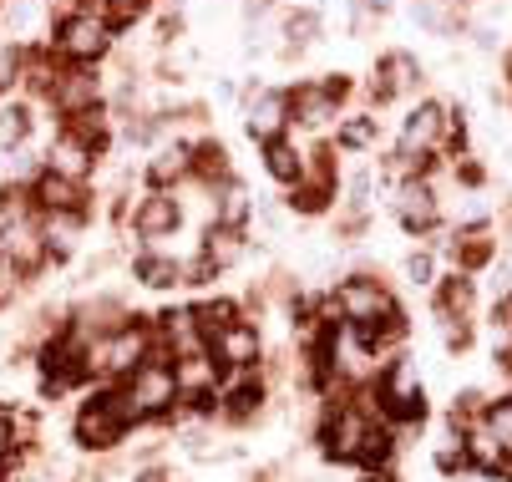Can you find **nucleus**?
Masks as SVG:
<instances>
[{"label":"nucleus","mask_w":512,"mask_h":482,"mask_svg":"<svg viewBox=\"0 0 512 482\" xmlns=\"http://www.w3.org/2000/svg\"><path fill=\"white\" fill-rule=\"evenodd\" d=\"M127 427H132V411H127V396H122V391L102 396L97 406H87L82 417H77V437H82L87 447H112Z\"/></svg>","instance_id":"3"},{"label":"nucleus","mask_w":512,"mask_h":482,"mask_svg":"<svg viewBox=\"0 0 512 482\" xmlns=\"http://www.w3.org/2000/svg\"><path fill=\"white\" fill-rule=\"evenodd\" d=\"M492 259V244L487 239H467V244H457V264H467V269H482Z\"/></svg>","instance_id":"31"},{"label":"nucleus","mask_w":512,"mask_h":482,"mask_svg":"<svg viewBox=\"0 0 512 482\" xmlns=\"http://www.w3.org/2000/svg\"><path fill=\"white\" fill-rule=\"evenodd\" d=\"M122 396H127L132 422H137V417H153V411H168V406L178 401V376H173L163 361H148V366L132 371V386H127Z\"/></svg>","instance_id":"1"},{"label":"nucleus","mask_w":512,"mask_h":482,"mask_svg":"<svg viewBox=\"0 0 512 482\" xmlns=\"http://www.w3.org/2000/svg\"><path fill=\"white\" fill-rule=\"evenodd\" d=\"M315 26H320V21L305 11V16H289V26H284V31L295 36V41H310V36H315Z\"/></svg>","instance_id":"33"},{"label":"nucleus","mask_w":512,"mask_h":482,"mask_svg":"<svg viewBox=\"0 0 512 482\" xmlns=\"http://www.w3.org/2000/svg\"><path fill=\"white\" fill-rule=\"evenodd\" d=\"M365 482H386V477H376V472H371V477H365Z\"/></svg>","instance_id":"42"},{"label":"nucleus","mask_w":512,"mask_h":482,"mask_svg":"<svg viewBox=\"0 0 512 482\" xmlns=\"http://www.w3.org/2000/svg\"><path fill=\"white\" fill-rule=\"evenodd\" d=\"M452 127V112L447 107H436V102H421L411 117H406V127H401V148H396V158L401 163H426V153L442 143V132Z\"/></svg>","instance_id":"2"},{"label":"nucleus","mask_w":512,"mask_h":482,"mask_svg":"<svg viewBox=\"0 0 512 482\" xmlns=\"http://www.w3.org/2000/svg\"><path fill=\"white\" fill-rule=\"evenodd\" d=\"M386 457H391V437L371 427V432H365V442H360V457H355V462H365V467H376V462H386Z\"/></svg>","instance_id":"28"},{"label":"nucleus","mask_w":512,"mask_h":482,"mask_svg":"<svg viewBox=\"0 0 512 482\" xmlns=\"http://www.w3.org/2000/svg\"><path fill=\"white\" fill-rule=\"evenodd\" d=\"M77 224H82V214H46V229H41L46 249L66 254V249H71V239H77Z\"/></svg>","instance_id":"22"},{"label":"nucleus","mask_w":512,"mask_h":482,"mask_svg":"<svg viewBox=\"0 0 512 482\" xmlns=\"http://www.w3.org/2000/svg\"><path fill=\"white\" fill-rule=\"evenodd\" d=\"M117 6H137V0H117Z\"/></svg>","instance_id":"43"},{"label":"nucleus","mask_w":512,"mask_h":482,"mask_svg":"<svg viewBox=\"0 0 512 482\" xmlns=\"http://www.w3.org/2000/svg\"><path fill=\"white\" fill-rule=\"evenodd\" d=\"M345 97V82H325V87H300L295 97H289V112H295L300 122H330L335 117V102Z\"/></svg>","instance_id":"10"},{"label":"nucleus","mask_w":512,"mask_h":482,"mask_svg":"<svg viewBox=\"0 0 512 482\" xmlns=\"http://www.w3.org/2000/svg\"><path fill=\"white\" fill-rule=\"evenodd\" d=\"M168 229H178V198H163V193L142 198V203H137V234L158 239V234H168Z\"/></svg>","instance_id":"14"},{"label":"nucleus","mask_w":512,"mask_h":482,"mask_svg":"<svg viewBox=\"0 0 512 482\" xmlns=\"http://www.w3.org/2000/svg\"><path fill=\"white\" fill-rule=\"evenodd\" d=\"M16 77V51H0V87H11Z\"/></svg>","instance_id":"38"},{"label":"nucleus","mask_w":512,"mask_h":482,"mask_svg":"<svg viewBox=\"0 0 512 482\" xmlns=\"http://www.w3.org/2000/svg\"><path fill=\"white\" fill-rule=\"evenodd\" d=\"M401 224L406 229H431L436 224V193L426 183H406L401 188Z\"/></svg>","instance_id":"16"},{"label":"nucleus","mask_w":512,"mask_h":482,"mask_svg":"<svg viewBox=\"0 0 512 482\" xmlns=\"http://www.w3.org/2000/svg\"><path fill=\"white\" fill-rule=\"evenodd\" d=\"M467 305H472V285H467V280H452V285L442 290V310L457 320V315H467Z\"/></svg>","instance_id":"30"},{"label":"nucleus","mask_w":512,"mask_h":482,"mask_svg":"<svg viewBox=\"0 0 512 482\" xmlns=\"http://www.w3.org/2000/svg\"><path fill=\"white\" fill-rule=\"evenodd\" d=\"M335 310H340L345 320H355V325H371V320H381V315H396V310H391V295H386L381 285H371V280H350V285H340Z\"/></svg>","instance_id":"6"},{"label":"nucleus","mask_w":512,"mask_h":482,"mask_svg":"<svg viewBox=\"0 0 512 482\" xmlns=\"http://www.w3.org/2000/svg\"><path fill=\"white\" fill-rule=\"evenodd\" d=\"M198 158H203V163H198L203 173H224V148H203Z\"/></svg>","instance_id":"35"},{"label":"nucleus","mask_w":512,"mask_h":482,"mask_svg":"<svg viewBox=\"0 0 512 482\" xmlns=\"http://www.w3.org/2000/svg\"><path fill=\"white\" fill-rule=\"evenodd\" d=\"M142 482H163V472H148V477H142Z\"/></svg>","instance_id":"41"},{"label":"nucleus","mask_w":512,"mask_h":482,"mask_svg":"<svg viewBox=\"0 0 512 482\" xmlns=\"http://www.w3.org/2000/svg\"><path fill=\"white\" fill-rule=\"evenodd\" d=\"M284 112H289V97H259L254 102V112H249V132L254 137H264V143H269V137L279 132V122H284Z\"/></svg>","instance_id":"20"},{"label":"nucleus","mask_w":512,"mask_h":482,"mask_svg":"<svg viewBox=\"0 0 512 482\" xmlns=\"http://www.w3.org/2000/svg\"><path fill=\"white\" fill-rule=\"evenodd\" d=\"M497 325H507V330H512V295L497 305Z\"/></svg>","instance_id":"40"},{"label":"nucleus","mask_w":512,"mask_h":482,"mask_svg":"<svg viewBox=\"0 0 512 482\" xmlns=\"http://www.w3.org/2000/svg\"><path fill=\"white\" fill-rule=\"evenodd\" d=\"M11 447H16V427H11L6 417H0V462L11 457Z\"/></svg>","instance_id":"37"},{"label":"nucleus","mask_w":512,"mask_h":482,"mask_svg":"<svg viewBox=\"0 0 512 482\" xmlns=\"http://www.w3.org/2000/svg\"><path fill=\"white\" fill-rule=\"evenodd\" d=\"M365 432H371V422H365L355 406H345L340 417L330 422V432H325V452H330V457H340V462H355V457H360Z\"/></svg>","instance_id":"8"},{"label":"nucleus","mask_w":512,"mask_h":482,"mask_svg":"<svg viewBox=\"0 0 512 482\" xmlns=\"http://www.w3.org/2000/svg\"><path fill=\"white\" fill-rule=\"evenodd\" d=\"M142 356H148V335H142V325H127V330H117L112 340H102L87 366H102V371H112V376H132V371L142 366Z\"/></svg>","instance_id":"5"},{"label":"nucleus","mask_w":512,"mask_h":482,"mask_svg":"<svg viewBox=\"0 0 512 482\" xmlns=\"http://www.w3.org/2000/svg\"><path fill=\"white\" fill-rule=\"evenodd\" d=\"M406 269H411V280H416V285H421V280H431V259H426V254H416Z\"/></svg>","instance_id":"39"},{"label":"nucleus","mask_w":512,"mask_h":482,"mask_svg":"<svg viewBox=\"0 0 512 482\" xmlns=\"http://www.w3.org/2000/svg\"><path fill=\"white\" fill-rule=\"evenodd\" d=\"M411 87H416V61H411L406 51H391V56L381 61V72H376V97L391 102V97H401V92H411Z\"/></svg>","instance_id":"13"},{"label":"nucleus","mask_w":512,"mask_h":482,"mask_svg":"<svg viewBox=\"0 0 512 482\" xmlns=\"http://www.w3.org/2000/svg\"><path fill=\"white\" fill-rule=\"evenodd\" d=\"M239 249H244L239 229H213V234H208V264H234Z\"/></svg>","instance_id":"24"},{"label":"nucleus","mask_w":512,"mask_h":482,"mask_svg":"<svg viewBox=\"0 0 512 482\" xmlns=\"http://www.w3.org/2000/svg\"><path fill=\"white\" fill-rule=\"evenodd\" d=\"M269 173H274V178H284V183H300L305 163H300V153L289 148V143H279V137H269Z\"/></svg>","instance_id":"23"},{"label":"nucleus","mask_w":512,"mask_h":482,"mask_svg":"<svg viewBox=\"0 0 512 482\" xmlns=\"http://www.w3.org/2000/svg\"><path fill=\"white\" fill-rule=\"evenodd\" d=\"M213 356L224 361V366H239V371H244V366H254V361H259V330H249V325H239V320H234L224 335L213 340Z\"/></svg>","instance_id":"11"},{"label":"nucleus","mask_w":512,"mask_h":482,"mask_svg":"<svg viewBox=\"0 0 512 482\" xmlns=\"http://www.w3.org/2000/svg\"><path fill=\"white\" fill-rule=\"evenodd\" d=\"M254 401H259V391H254V386H234V391H229V411H234V417L254 411Z\"/></svg>","instance_id":"32"},{"label":"nucleus","mask_w":512,"mask_h":482,"mask_svg":"<svg viewBox=\"0 0 512 482\" xmlns=\"http://www.w3.org/2000/svg\"><path fill=\"white\" fill-rule=\"evenodd\" d=\"M487 432H492L502 447H512V396H507V401H497V406L487 411Z\"/></svg>","instance_id":"27"},{"label":"nucleus","mask_w":512,"mask_h":482,"mask_svg":"<svg viewBox=\"0 0 512 482\" xmlns=\"http://www.w3.org/2000/svg\"><path fill=\"white\" fill-rule=\"evenodd\" d=\"M188 168H193V153H188V148H168L148 173H153V183H168V178H178V173H188Z\"/></svg>","instance_id":"26"},{"label":"nucleus","mask_w":512,"mask_h":482,"mask_svg":"<svg viewBox=\"0 0 512 482\" xmlns=\"http://www.w3.org/2000/svg\"><path fill=\"white\" fill-rule=\"evenodd\" d=\"M467 457L482 467V472H492V477H502V472H512V462H507V447L487 432V427H477L472 432V442H467Z\"/></svg>","instance_id":"18"},{"label":"nucleus","mask_w":512,"mask_h":482,"mask_svg":"<svg viewBox=\"0 0 512 482\" xmlns=\"http://www.w3.org/2000/svg\"><path fill=\"white\" fill-rule=\"evenodd\" d=\"M56 51L71 56V61H92V56H102V51H107V21H97V16H87V11L66 16V21L56 26Z\"/></svg>","instance_id":"4"},{"label":"nucleus","mask_w":512,"mask_h":482,"mask_svg":"<svg viewBox=\"0 0 512 482\" xmlns=\"http://www.w3.org/2000/svg\"><path fill=\"white\" fill-rule=\"evenodd\" d=\"M178 391H188V396H208V391H218V361L208 356V351H188L183 361H178Z\"/></svg>","instance_id":"12"},{"label":"nucleus","mask_w":512,"mask_h":482,"mask_svg":"<svg viewBox=\"0 0 512 482\" xmlns=\"http://www.w3.org/2000/svg\"><path fill=\"white\" fill-rule=\"evenodd\" d=\"M360 143H371V122H350L345 127V148H360Z\"/></svg>","instance_id":"34"},{"label":"nucleus","mask_w":512,"mask_h":482,"mask_svg":"<svg viewBox=\"0 0 512 482\" xmlns=\"http://www.w3.org/2000/svg\"><path fill=\"white\" fill-rule=\"evenodd\" d=\"M51 97H56V107L61 112H87L92 102H97V82L87 77V72H71V77H56V87H51Z\"/></svg>","instance_id":"15"},{"label":"nucleus","mask_w":512,"mask_h":482,"mask_svg":"<svg viewBox=\"0 0 512 482\" xmlns=\"http://www.w3.org/2000/svg\"><path fill=\"white\" fill-rule=\"evenodd\" d=\"M36 203L46 214H82V183L71 178V173H46L41 183H36Z\"/></svg>","instance_id":"9"},{"label":"nucleus","mask_w":512,"mask_h":482,"mask_svg":"<svg viewBox=\"0 0 512 482\" xmlns=\"http://www.w3.org/2000/svg\"><path fill=\"white\" fill-rule=\"evenodd\" d=\"M41 371H46V381H51V386H71L87 366L77 361V351H71L66 340H56V346H46V356H41Z\"/></svg>","instance_id":"19"},{"label":"nucleus","mask_w":512,"mask_h":482,"mask_svg":"<svg viewBox=\"0 0 512 482\" xmlns=\"http://www.w3.org/2000/svg\"><path fill=\"white\" fill-rule=\"evenodd\" d=\"M224 219H229L224 229H234V224L244 219V193H229V203H224Z\"/></svg>","instance_id":"36"},{"label":"nucleus","mask_w":512,"mask_h":482,"mask_svg":"<svg viewBox=\"0 0 512 482\" xmlns=\"http://www.w3.org/2000/svg\"><path fill=\"white\" fill-rule=\"evenodd\" d=\"M137 274H142V280H148V285H178V264H168V259H142L137 264Z\"/></svg>","instance_id":"29"},{"label":"nucleus","mask_w":512,"mask_h":482,"mask_svg":"<svg viewBox=\"0 0 512 482\" xmlns=\"http://www.w3.org/2000/svg\"><path fill=\"white\" fill-rule=\"evenodd\" d=\"M26 127H31L26 107H0V148H16L26 137Z\"/></svg>","instance_id":"25"},{"label":"nucleus","mask_w":512,"mask_h":482,"mask_svg":"<svg viewBox=\"0 0 512 482\" xmlns=\"http://www.w3.org/2000/svg\"><path fill=\"white\" fill-rule=\"evenodd\" d=\"M193 325H198V335H203L208 346H213V340H218V335H224V330L234 325V305H229V300H213V305H198V310H193Z\"/></svg>","instance_id":"21"},{"label":"nucleus","mask_w":512,"mask_h":482,"mask_svg":"<svg viewBox=\"0 0 512 482\" xmlns=\"http://www.w3.org/2000/svg\"><path fill=\"white\" fill-rule=\"evenodd\" d=\"M66 137H71V148H82V153H102V143H107V122H102V112H97V107L77 112V117L66 122Z\"/></svg>","instance_id":"17"},{"label":"nucleus","mask_w":512,"mask_h":482,"mask_svg":"<svg viewBox=\"0 0 512 482\" xmlns=\"http://www.w3.org/2000/svg\"><path fill=\"white\" fill-rule=\"evenodd\" d=\"M381 401H386V411H391V417H401V422H416V417H426V396H421V381H416V371H411V366H396V371L386 376V386H381Z\"/></svg>","instance_id":"7"}]
</instances>
